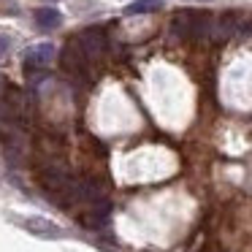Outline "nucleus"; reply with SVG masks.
<instances>
[{"mask_svg": "<svg viewBox=\"0 0 252 252\" xmlns=\"http://www.w3.org/2000/svg\"><path fill=\"white\" fill-rule=\"evenodd\" d=\"M52 57H55V46L52 44H38V46H30L25 52V71L33 73V71H41L44 65H49Z\"/></svg>", "mask_w": 252, "mask_h": 252, "instance_id": "20e7f679", "label": "nucleus"}, {"mask_svg": "<svg viewBox=\"0 0 252 252\" xmlns=\"http://www.w3.org/2000/svg\"><path fill=\"white\" fill-rule=\"evenodd\" d=\"M71 44L76 46L87 60H98V57L106 52V35L100 33L98 28H90V30H82Z\"/></svg>", "mask_w": 252, "mask_h": 252, "instance_id": "f03ea898", "label": "nucleus"}, {"mask_svg": "<svg viewBox=\"0 0 252 252\" xmlns=\"http://www.w3.org/2000/svg\"><path fill=\"white\" fill-rule=\"evenodd\" d=\"M241 30H244V33H252V19H250V22H244V28H241Z\"/></svg>", "mask_w": 252, "mask_h": 252, "instance_id": "9b49d317", "label": "nucleus"}, {"mask_svg": "<svg viewBox=\"0 0 252 252\" xmlns=\"http://www.w3.org/2000/svg\"><path fill=\"white\" fill-rule=\"evenodd\" d=\"M28 230H33L35 236H44V239H60V228H57L55 222H49V220H41V217H33L28 220Z\"/></svg>", "mask_w": 252, "mask_h": 252, "instance_id": "423d86ee", "label": "nucleus"}, {"mask_svg": "<svg viewBox=\"0 0 252 252\" xmlns=\"http://www.w3.org/2000/svg\"><path fill=\"white\" fill-rule=\"evenodd\" d=\"M63 68L68 73H76V76H84L87 73V57L76 49L73 44H68V49L63 52Z\"/></svg>", "mask_w": 252, "mask_h": 252, "instance_id": "39448f33", "label": "nucleus"}, {"mask_svg": "<svg viewBox=\"0 0 252 252\" xmlns=\"http://www.w3.org/2000/svg\"><path fill=\"white\" fill-rule=\"evenodd\" d=\"M35 22L44 30H55V28H60L63 14L57 11V8H38V11H35Z\"/></svg>", "mask_w": 252, "mask_h": 252, "instance_id": "0eeeda50", "label": "nucleus"}, {"mask_svg": "<svg viewBox=\"0 0 252 252\" xmlns=\"http://www.w3.org/2000/svg\"><path fill=\"white\" fill-rule=\"evenodd\" d=\"M244 28V19L239 17L236 11H225L222 17H217L212 22V38H217V41H225V38H230V35H236L239 30Z\"/></svg>", "mask_w": 252, "mask_h": 252, "instance_id": "7ed1b4c3", "label": "nucleus"}, {"mask_svg": "<svg viewBox=\"0 0 252 252\" xmlns=\"http://www.w3.org/2000/svg\"><path fill=\"white\" fill-rule=\"evenodd\" d=\"M17 120H19V103L0 98V122H17Z\"/></svg>", "mask_w": 252, "mask_h": 252, "instance_id": "1a4fd4ad", "label": "nucleus"}, {"mask_svg": "<svg viewBox=\"0 0 252 252\" xmlns=\"http://www.w3.org/2000/svg\"><path fill=\"white\" fill-rule=\"evenodd\" d=\"M163 8V0H136L125 8L127 17H138V14H152V11H160Z\"/></svg>", "mask_w": 252, "mask_h": 252, "instance_id": "6e6552de", "label": "nucleus"}, {"mask_svg": "<svg viewBox=\"0 0 252 252\" xmlns=\"http://www.w3.org/2000/svg\"><path fill=\"white\" fill-rule=\"evenodd\" d=\"M212 22L214 19L209 14H198V11H179L171 19V33L176 38H203L212 33Z\"/></svg>", "mask_w": 252, "mask_h": 252, "instance_id": "f257e3e1", "label": "nucleus"}, {"mask_svg": "<svg viewBox=\"0 0 252 252\" xmlns=\"http://www.w3.org/2000/svg\"><path fill=\"white\" fill-rule=\"evenodd\" d=\"M8 49V38H6V35H0V57H3V52H6Z\"/></svg>", "mask_w": 252, "mask_h": 252, "instance_id": "9d476101", "label": "nucleus"}]
</instances>
